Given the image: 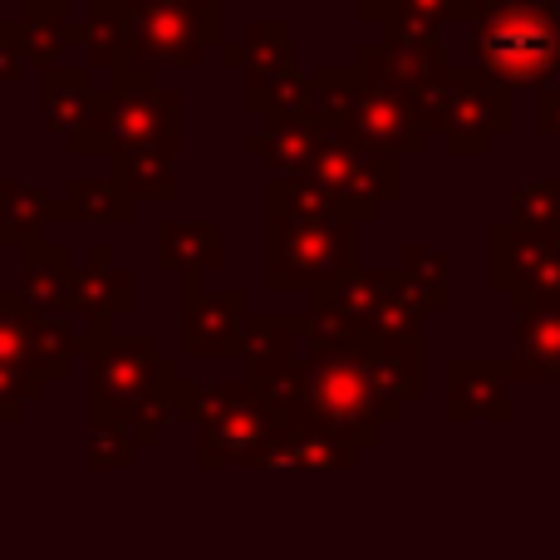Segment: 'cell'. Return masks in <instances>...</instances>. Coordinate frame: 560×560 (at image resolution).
<instances>
[{
  "instance_id": "1",
  "label": "cell",
  "mask_w": 560,
  "mask_h": 560,
  "mask_svg": "<svg viewBox=\"0 0 560 560\" xmlns=\"http://www.w3.org/2000/svg\"><path fill=\"white\" fill-rule=\"evenodd\" d=\"M472 55L497 84H546L560 74V15L541 0L482 5L472 20Z\"/></svg>"
},
{
  "instance_id": "2",
  "label": "cell",
  "mask_w": 560,
  "mask_h": 560,
  "mask_svg": "<svg viewBox=\"0 0 560 560\" xmlns=\"http://www.w3.org/2000/svg\"><path fill=\"white\" fill-rule=\"evenodd\" d=\"M222 39L217 0H133V65L187 69Z\"/></svg>"
},
{
  "instance_id": "3",
  "label": "cell",
  "mask_w": 560,
  "mask_h": 560,
  "mask_svg": "<svg viewBox=\"0 0 560 560\" xmlns=\"http://www.w3.org/2000/svg\"><path fill=\"white\" fill-rule=\"evenodd\" d=\"M10 39H15L25 69H55L74 45H84V25L69 15V0H25L15 15L5 20Z\"/></svg>"
},
{
  "instance_id": "4",
  "label": "cell",
  "mask_w": 560,
  "mask_h": 560,
  "mask_svg": "<svg viewBox=\"0 0 560 560\" xmlns=\"http://www.w3.org/2000/svg\"><path fill=\"white\" fill-rule=\"evenodd\" d=\"M349 118H354L364 143H384V148H418V108L404 89L394 84H374L359 89L349 98Z\"/></svg>"
},
{
  "instance_id": "5",
  "label": "cell",
  "mask_w": 560,
  "mask_h": 560,
  "mask_svg": "<svg viewBox=\"0 0 560 560\" xmlns=\"http://www.w3.org/2000/svg\"><path fill=\"white\" fill-rule=\"evenodd\" d=\"M89 69H114L124 74L133 65V0H94L84 20Z\"/></svg>"
},
{
  "instance_id": "6",
  "label": "cell",
  "mask_w": 560,
  "mask_h": 560,
  "mask_svg": "<svg viewBox=\"0 0 560 560\" xmlns=\"http://www.w3.org/2000/svg\"><path fill=\"white\" fill-rule=\"evenodd\" d=\"M94 69H45V84H39V94H45V128L59 138H69L79 124L89 118V108H94Z\"/></svg>"
},
{
  "instance_id": "7",
  "label": "cell",
  "mask_w": 560,
  "mask_h": 560,
  "mask_svg": "<svg viewBox=\"0 0 560 560\" xmlns=\"http://www.w3.org/2000/svg\"><path fill=\"white\" fill-rule=\"evenodd\" d=\"M398 15H378L388 45H408V39H433L443 20H463L467 0H394Z\"/></svg>"
},
{
  "instance_id": "8",
  "label": "cell",
  "mask_w": 560,
  "mask_h": 560,
  "mask_svg": "<svg viewBox=\"0 0 560 560\" xmlns=\"http://www.w3.org/2000/svg\"><path fill=\"white\" fill-rule=\"evenodd\" d=\"M0 207H5V236H10V242L20 236V222L39 226L49 217V202L39 197V187H25V183H5V187H0Z\"/></svg>"
},
{
  "instance_id": "9",
  "label": "cell",
  "mask_w": 560,
  "mask_h": 560,
  "mask_svg": "<svg viewBox=\"0 0 560 560\" xmlns=\"http://www.w3.org/2000/svg\"><path fill=\"white\" fill-rule=\"evenodd\" d=\"M69 212L79 217H128V202L118 197L114 183H74L69 187Z\"/></svg>"
},
{
  "instance_id": "10",
  "label": "cell",
  "mask_w": 560,
  "mask_h": 560,
  "mask_svg": "<svg viewBox=\"0 0 560 560\" xmlns=\"http://www.w3.org/2000/svg\"><path fill=\"white\" fill-rule=\"evenodd\" d=\"M20 74H25V59H20L15 39H10V30H5V15H0V84H15Z\"/></svg>"
},
{
  "instance_id": "11",
  "label": "cell",
  "mask_w": 560,
  "mask_h": 560,
  "mask_svg": "<svg viewBox=\"0 0 560 560\" xmlns=\"http://www.w3.org/2000/svg\"><path fill=\"white\" fill-rule=\"evenodd\" d=\"M0 5H5V0H0ZM10 5H25V0H10Z\"/></svg>"
}]
</instances>
